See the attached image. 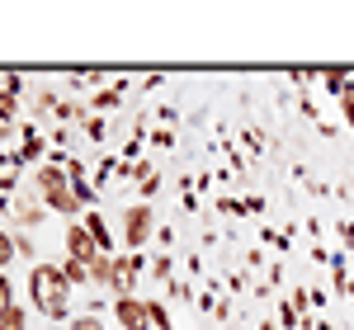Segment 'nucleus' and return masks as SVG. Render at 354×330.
<instances>
[{
    "instance_id": "4468645a",
    "label": "nucleus",
    "mask_w": 354,
    "mask_h": 330,
    "mask_svg": "<svg viewBox=\"0 0 354 330\" xmlns=\"http://www.w3.org/2000/svg\"><path fill=\"white\" fill-rule=\"evenodd\" d=\"M71 330H100V321H95V316H81V321H76Z\"/></svg>"
},
{
    "instance_id": "6e6552de",
    "label": "nucleus",
    "mask_w": 354,
    "mask_h": 330,
    "mask_svg": "<svg viewBox=\"0 0 354 330\" xmlns=\"http://www.w3.org/2000/svg\"><path fill=\"white\" fill-rule=\"evenodd\" d=\"M90 236H95V246H100V250H109V231H104V222H100V217H90Z\"/></svg>"
},
{
    "instance_id": "7ed1b4c3",
    "label": "nucleus",
    "mask_w": 354,
    "mask_h": 330,
    "mask_svg": "<svg viewBox=\"0 0 354 330\" xmlns=\"http://www.w3.org/2000/svg\"><path fill=\"white\" fill-rule=\"evenodd\" d=\"M66 250H71V260H81V264H95V260H104V250L95 246V236H90L85 226H71V231H66Z\"/></svg>"
},
{
    "instance_id": "f03ea898",
    "label": "nucleus",
    "mask_w": 354,
    "mask_h": 330,
    "mask_svg": "<svg viewBox=\"0 0 354 330\" xmlns=\"http://www.w3.org/2000/svg\"><path fill=\"white\" fill-rule=\"evenodd\" d=\"M38 184H43V198L53 203L57 213H76V208H81V198L66 189V175H62V170L43 165V170H38Z\"/></svg>"
},
{
    "instance_id": "ddd939ff",
    "label": "nucleus",
    "mask_w": 354,
    "mask_h": 330,
    "mask_svg": "<svg viewBox=\"0 0 354 330\" xmlns=\"http://www.w3.org/2000/svg\"><path fill=\"white\" fill-rule=\"evenodd\" d=\"M340 109H345V118H350V128H354V85L340 95Z\"/></svg>"
},
{
    "instance_id": "f257e3e1",
    "label": "nucleus",
    "mask_w": 354,
    "mask_h": 330,
    "mask_svg": "<svg viewBox=\"0 0 354 330\" xmlns=\"http://www.w3.org/2000/svg\"><path fill=\"white\" fill-rule=\"evenodd\" d=\"M28 288H33V302L43 316H66V298H71V278L62 274L57 264H38L33 278H28Z\"/></svg>"
},
{
    "instance_id": "9b49d317",
    "label": "nucleus",
    "mask_w": 354,
    "mask_h": 330,
    "mask_svg": "<svg viewBox=\"0 0 354 330\" xmlns=\"http://www.w3.org/2000/svg\"><path fill=\"white\" fill-rule=\"evenodd\" d=\"M10 260H15V241H10V236H5V231H0V269H5V264H10Z\"/></svg>"
},
{
    "instance_id": "0eeeda50",
    "label": "nucleus",
    "mask_w": 354,
    "mask_h": 330,
    "mask_svg": "<svg viewBox=\"0 0 354 330\" xmlns=\"http://www.w3.org/2000/svg\"><path fill=\"white\" fill-rule=\"evenodd\" d=\"M0 330H24V311H19V307H10V311L0 316Z\"/></svg>"
},
{
    "instance_id": "9d476101",
    "label": "nucleus",
    "mask_w": 354,
    "mask_h": 330,
    "mask_svg": "<svg viewBox=\"0 0 354 330\" xmlns=\"http://www.w3.org/2000/svg\"><path fill=\"white\" fill-rule=\"evenodd\" d=\"M0 118H15V90H0Z\"/></svg>"
},
{
    "instance_id": "423d86ee",
    "label": "nucleus",
    "mask_w": 354,
    "mask_h": 330,
    "mask_svg": "<svg viewBox=\"0 0 354 330\" xmlns=\"http://www.w3.org/2000/svg\"><path fill=\"white\" fill-rule=\"evenodd\" d=\"M109 283H113V293H118V298H128V288H133V264L113 260V274H109Z\"/></svg>"
},
{
    "instance_id": "20e7f679",
    "label": "nucleus",
    "mask_w": 354,
    "mask_h": 330,
    "mask_svg": "<svg viewBox=\"0 0 354 330\" xmlns=\"http://www.w3.org/2000/svg\"><path fill=\"white\" fill-rule=\"evenodd\" d=\"M113 311H118V326H123V330H147V326H151V307L137 302V298H118Z\"/></svg>"
},
{
    "instance_id": "39448f33",
    "label": "nucleus",
    "mask_w": 354,
    "mask_h": 330,
    "mask_svg": "<svg viewBox=\"0 0 354 330\" xmlns=\"http://www.w3.org/2000/svg\"><path fill=\"white\" fill-rule=\"evenodd\" d=\"M147 231H151V213H147V208H133V213H128V246H142Z\"/></svg>"
},
{
    "instance_id": "1a4fd4ad",
    "label": "nucleus",
    "mask_w": 354,
    "mask_h": 330,
    "mask_svg": "<svg viewBox=\"0 0 354 330\" xmlns=\"http://www.w3.org/2000/svg\"><path fill=\"white\" fill-rule=\"evenodd\" d=\"M62 274L71 278V283H81V278L90 274V264H81V260H71V264H66V269H62Z\"/></svg>"
},
{
    "instance_id": "f8f14e48",
    "label": "nucleus",
    "mask_w": 354,
    "mask_h": 330,
    "mask_svg": "<svg viewBox=\"0 0 354 330\" xmlns=\"http://www.w3.org/2000/svg\"><path fill=\"white\" fill-rule=\"evenodd\" d=\"M10 298H15V293H10V278L0 274V316H5V311H10V307H15V302H10Z\"/></svg>"
}]
</instances>
